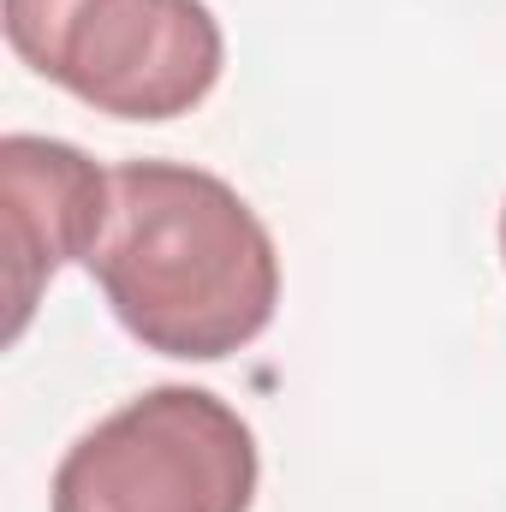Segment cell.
Listing matches in <instances>:
<instances>
[{
    "mask_svg": "<svg viewBox=\"0 0 506 512\" xmlns=\"http://www.w3.org/2000/svg\"><path fill=\"white\" fill-rule=\"evenodd\" d=\"M90 280L131 340L161 358L221 364L268 334L280 251L251 203L185 161H120Z\"/></svg>",
    "mask_w": 506,
    "mask_h": 512,
    "instance_id": "cell-1",
    "label": "cell"
},
{
    "mask_svg": "<svg viewBox=\"0 0 506 512\" xmlns=\"http://www.w3.org/2000/svg\"><path fill=\"white\" fill-rule=\"evenodd\" d=\"M12 54L108 120H179L227 66L203 0H6Z\"/></svg>",
    "mask_w": 506,
    "mask_h": 512,
    "instance_id": "cell-2",
    "label": "cell"
},
{
    "mask_svg": "<svg viewBox=\"0 0 506 512\" xmlns=\"http://www.w3.org/2000/svg\"><path fill=\"white\" fill-rule=\"evenodd\" d=\"M256 477L251 423L209 387L167 382L66 447L48 512H251Z\"/></svg>",
    "mask_w": 506,
    "mask_h": 512,
    "instance_id": "cell-3",
    "label": "cell"
},
{
    "mask_svg": "<svg viewBox=\"0 0 506 512\" xmlns=\"http://www.w3.org/2000/svg\"><path fill=\"white\" fill-rule=\"evenodd\" d=\"M114 209V173L60 137H0V221H6V340L36 316V298L66 262H90Z\"/></svg>",
    "mask_w": 506,
    "mask_h": 512,
    "instance_id": "cell-4",
    "label": "cell"
},
{
    "mask_svg": "<svg viewBox=\"0 0 506 512\" xmlns=\"http://www.w3.org/2000/svg\"><path fill=\"white\" fill-rule=\"evenodd\" d=\"M501 262H506V209H501Z\"/></svg>",
    "mask_w": 506,
    "mask_h": 512,
    "instance_id": "cell-5",
    "label": "cell"
}]
</instances>
